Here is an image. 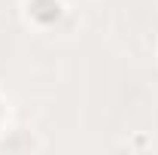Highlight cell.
Listing matches in <instances>:
<instances>
[{
    "mask_svg": "<svg viewBox=\"0 0 158 155\" xmlns=\"http://www.w3.org/2000/svg\"><path fill=\"white\" fill-rule=\"evenodd\" d=\"M31 15L37 21H43V24H52V21L61 19V6H58V0H34L31 3Z\"/></svg>",
    "mask_w": 158,
    "mask_h": 155,
    "instance_id": "6da1fadb",
    "label": "cell"
}]
</instances>
